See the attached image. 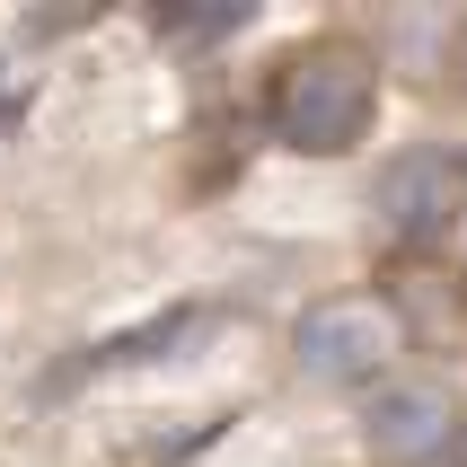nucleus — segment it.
I'll use <instances>...</instances> for the list:
<instances>
[{"mask_svg":"<svg viewBox=\"0 0 467 467\" xmlns=\"http://www.w3.org/2000/svg\"><path fill=\"white\" fill-rule=\"evenodd\" d=\"M370 115H379V62H370V45H353V36H317V45H300L283 71H274V98H265L274 141L300 150V159L362 150Z\"/></svg>","mask_w":467,"mask_h":467,"instance_id":"obj_1","label":"nucleus"},{"mask_svg":"<svg viewBox=\"0 0 467 467\" xmlns=\"http://www.w3.org/2000/svg\"><path fill=\"white\" fill-rule=\"evenodd\" d=\"M397 353H406V317L370 291H336L291 317V370L317 389H379L397 379Z\"/></svg>","mask_w":467,"mask_h":467,"instance_id":"obj_2","label":"nucleus"},{"mask_svg":"<svg viewBox=\"0 0 467 467\" xmlns=\"http://www.w3.org/2000/svg\"><path fill=\"white\" fill-rule=\"evenodd\" d=\"M370 212H379V230L406 238V247H432L467 221V150L450 141H406V150L379 159V177H370Z\"/></svg>","mask_w":467,"mask_h":467,"instance_id":"obj_3","label":"nucleus"},{"mask_svg":"<svg viewBox=\"0 0 467 467\" xmlns=\"http://www.w3.org/2000/svg\"><path fill=\"white\" fill-rule=\"evenodd\" d=\"M459 397L441 389V379H415V370H397V379H379L362 406V441L379 467H432L450 459V441H459Z\"/></svg>","mask_w":467,"mask_h":467,"instance_id":"obj_4","label":"nucleus"}]
</instances>
